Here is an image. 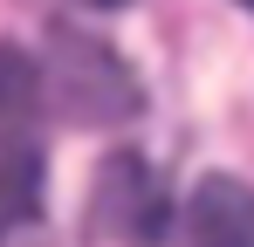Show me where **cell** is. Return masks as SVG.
Listing matches in <instances>:
<instances>
[{"label": "cell", "instance_id": "6", "mask_svg": "<svg viewBox=\"0 0 254 247\" xmlns=\"http://www.w3.org/2000/svg\"><path fill=\"white\" fill-rule=\"evenodd\" d=\"M248 7H254V0H248Z\"/></svg>", "mask_w": 254, "mask_h": 247}, {"label": "cell", "instance_id": "2", "mask_svg": "<svg viewBox=\"0 0 254 247\" xmlns=\"http://www.w3.org/2000/svg\"><path fill=\"white\" fill-rule=\"evenodd\" d=\"M42 89L55 96V110L69 124H124L137 117V76L103 48L96 35H55L48 41V69Z\"/></svg>", "mask_w": 254, "mask_h": 247}, {"label": "cell", "instance_id": "5", "mask_svg": "<svg viewBox=\"0 0 254 247\" xmlns=\"http://www.w3.org/2000/svg\"><path fill=\"white\" fill-rule=\"evenodd\" d=\"M89 7H124V0H89Z\"/></svg>", "mask_w": 254, "mask_h": 247}, {"label": "cell", "instance_id": "4", "mask_svg": "<svg viewBox=\"0 0 254 247\" xmlns=\"http://www.w3.org/2000/svg\"><path fill=\"white\" fill-rule=\"evenodd\" d=\"M186 247H254V192L241 179L213 172L192 185L186 206Z\"/></svg>", "mask_w": 254, "mask_h": 247}, {"label": "cell", "instance_id": "1", "mask_svg": "<svg viewBox=\"0 0 254 247\" xmlns=\"http://www.w3.org/2000/svg\"><path fill=\"white\" fill-rule=\"evenodd\" d=\"M42 213V69L0 41V241Z\"/></svg>", "mask_w": 254, "mask_h": 247}, {"label": "cell", "instance_id": "3", "mask_svg": "<svg viewBox=\"0 0 254 247\" xmlns=\"http://www.w3.org/2000/svg\"><path fill=\"white\" fill-rule=\"evenodd\" d=\"M89 220L96 234H110L117 247H158L165 241V192H158V172L144 158H117L96 165V192H89Z\"/></svg>", "mask_w": 254, "mask_h": 247}]
</instances>
